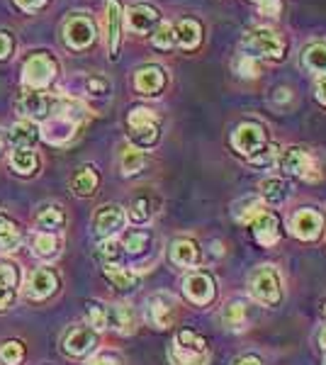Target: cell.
Returning <instances> with one entry per match:
<instances>
[{
  "label": "cell",
  "instance_id": "4fadbf2b",
  "mask_svg": "<svg viewBox=\"0 0 326 365\" xmlns=\"http://www.w3.org/2000/svg\"><path fill=\"white\" fill-rule=\"evenodd\" d=\"M183 287H185V295L190 302L195 304H210L212 299L217 295V287H215V280H212L210 273H203V270H195L185 278L183 282Z\"/></svg>",
  "mask_w": 326,
  "mask_h": 365
},
{
  "label": "cell",
  "instance_id": "44dd1931",
  "mask_svg": "<svg viewBox=\"0 0 326 365\" xmlns=\"http://www.w3.org/2000/svg\"><path fill=\"white\" fill-rule=\"evenodd\" d=\"M260 197L265 200L268 205H285L290 197V182L280 175H270V178H263L258 182Z\"/></svg>",
  "mask_w": 326,
  "mask_h": 365
},
{
  "label": "cell",
  "instance_id": "ffe728a7",
  "mask_svg": "<svg viewBox=\"0 0 326 365\" xmlns=\"http://www.w3.org/2000/svg\"><path fill=\"white\" fill-rule=\"evenodd\" d=\"M173 37H175L178 46L193 51V49H198L200 42H203V25H200L198 20L185 17V20H180L178 25H173Z\"/></svg>",
  "mask_w": 326,
  "mask_h": 365
},
{
  "label": "cell",
  "instance_id": "836d02e7",
  "mask_svg": "<svg viewBox=\"0 0 326 365\" xmlns=\"http://www.w3.org/2000/svg\"><path fill=\"white\" fill-rule=\"evenodd\" d=\"M236 207H239V210H236V220H239L241 225H253V222H256L263 212H268V210H265V205L260 202L258 197H246L244 202L236 205Z\"/></svg>",
  "mask_w": 326,
  "mask_h": 365
},
{
  "label": "cell",
  "instance_id": "277c9868",
  "mask_svg": "<svg viewBox=\"0 0 326 365\" xmlns=\"http://www.w3.org/2000/svg\"><path fill=\"white\" fill-rule=\"evenodd\" d=\"M277 166L285 170L287 175H300L302 180L317 182L322 178V170H319L314 156L305 146H287V149H282V154L277 156Z\"/></svg>",
  "mask_w": 326,
  "mask_h": 365
},
{
  "label": "cell",
  "instance_id": "f1b7e54d",
  "mask_svg": "<svg viewBox=\"0 0 326 365\" xmlns=\"http://www.w3.org/2000/svg\"><path fill=\"white\" fill-rule=\"evenodd\" d=\"M20 229L13 220L0 215V253H13L20 246Z\"/></svg>",
  "mask_w": 326,
  "mask_h": 365
},
{
  "label": "cell",
  "instance_id": "2e32d148",
  "mask_svg": "<svg viewBox=\"0 0 326 365\" xmlns=\"http://www.w3.org/2000/svg\"><path fill=\"white\" fill-rule=\"evenodd\" d=\"M56 287H58L56 275L51 273L49 268H37V270H32V275H29L25 282V295L29 299H34V302H39V299L54 295Z\"/></svg>",
  "mask_w": 326,
  "mask_h": 365
},
{
  "label": "cell",
  "instance_id": "681fc988",
  "mask_svg": "<svg viewBox=\"0 0 326 365\" xmlns=\"http://www.w3.org/2000/svg\"><path fill=\"white\" fill-rule=\"evenodd\" d=\"M10 51H13V39H10L8 32H0V61H5Z\"/></svg>",
  "mask_w": 326,
  "mask_h": 365
},
{
  "label": "cell",
  "instance_id": "7c38bea8",
  "mask_svg": "<svg viewBox=\"0 0 326 365\" xmlns=\"http://www.w3.org/2000/svg\"><path fill=\"white\" fill-rule=\"evenodd\" d=\"M76 129H78V122L61 113H54V117H49V120L41 125L39 137L44 141H49V144H66V141L73 139Z\"/></svg>",
  "mask_w": 326,
  "mask_h": 365
},
{
  "label": "cell",
  "instance_id": "cb8c5ba5",
  "mask_svg": "<svg viewBox=\"0 0 326 365\" xmlns=\"http://www.w3.org/2000/svg\"><path fill=\"white\" fill-rule=\"evenodd\" d=\"M10 141L15 144V149H32L39 141V127L32 120H20L10 127Z\"/></svg>",
  "mask_w": 326,
  "mask_h": 365
},
{
  "label": "cell",
  "instance_id": "f5cc1de1",
  "mask_svg": "<svg viewBox=\"0 0 326 365\" xmlns=\"http://www.w3.org/2000/svg\"><path fill=\"white\" fill-rule=\"evenodd\" d=\"M88 365H120L115 356H110V353H98V356H93Z\"/></svg>",
  "mask_w": 326,
  "mask_h": 365
},
{
  "label": "cell",
  "instance_id": "484cf974",
  "mask_svg": "<svg viewBox=\"0 0 326 365\" xmlns=\"http://www.w3.org/2000/svg\"><path fill=\"white\" fill-rule=\"evenodd\" d=\"M108 327L117 329L120 334L134 331V312L127 304H112L108 307Z\"/></svg>",
  "mask_w": 326,
  "mask_h": 365
},
{
  "label": "cell",
  "instance_id": "f35d334b",
  "mask_svg": "<svg viewBox=\"0 0 326 365\" xmlns=\"http://www.w3.org/2000/svg\"><path fill=\"white\" fill-rule=\"evenodd\" d=\"M234 73L239 76V78H258L260 68H258V58L253 56H246V54H239L234 58Z\"/></svg>",
  "mask_w": 326,
  "mask_h": 365
},
{
  "label": "cell",
  "instance_id": "db71d44e",
  "mask_svg": "<svg viewBox=\"0 0 326 365\" xmlns=\"http://www.w3.org/2000/svg\"><path fill=\"white\" fill-rule=\"evenodd\" d=\"M234 365H263V363H260L256 356H244V358H239Z\"/></svg>",
  "mask_w": 326,
  "mask_h": 365
},
{
  "label": "cell",
  "instance_id": "6f0895ef",
  "mask_svg": "<svg viewBox=\"0 0 326 365\" xmlns=\"http://www.w3.org/2000/svg\"><path fill=\"white\" fill-rule=\"evenodd\" d=\"M256 3H263V0H256Z\"/></svg>",
  "mask_w": 326,
  "mask_h": 365
},
{
  "label": "cell",
  "instance_id": "52a82bcc",
  "mask_svg": "<svg viewBox=\"0 0 326 365\" xmlns=\"http://www.w3.org/2000/svg\"><path fill=\"white\" fill-rule=\"evenodd\" d=\"M122 27H124V8L120 0H108L105 3V42H108L110 58L117 61L122 44Z\"/></svg>",
  "mask_w": 326,
  "mask_h": 365
},
{
  "label": "cell",
  "instance_id": "c3c4849f",
  "mask_svg": "<svg viewBox=\"0 0 326 365\" xmlns=\"http://www.w3.org/2000/svg\"><path fill=\"white\" fill-rule=\"evenodd\" d=\"M258 13L265 17H277L282 13V3L280 0H263V3H258Z\"/></svg>",
  "mask_w": 326,
  "mask_h": 365
},
{
  "label": "cell",
  "instance_id": "4316f807",
  "mask_svg": "<svg viewBox=\"0 0 326 365\" xmlns=\"http://www.w3.org/2000/svg\"><path fill=\"white\" fill-rule=\"evenodd\" d=\"M98 182H100V178H98L96 168L86 166L73 175V180H71V190H73L78 197H91L93 192H96Z\"/></svg>",
  "mask_w": 326,
  "mask_h": 365
},
{
  "label": "cell",
  "instance_id": "ba28073f",
  "mask_svg": "<svg viewBox=\"0 0 326 365\" xmlns=\"http://www.w3.org/2000/svg\"><path fill=\"white\" fill-rule=\"evenodd\" d=\"M63 39L76 51L88 49V46L96 42V25H93V20L88 15L68 17L66 25H63Z\"/></svg>",
  "mask_w": 326,
  "mask_h": 365
},
{
  "label": "cell",
  "instance_id": "680465c9",
  "mask_svg": "<svg viewBox=\"0 0 326 365\" xmlns=\"http://www.w3.org/2000/svg\"><path fill=\"white\" fill-rule=\"evenodd\" d=\"M324 312H326V302H324Z\"/></svg>",
  "mask_w": 326,
  "mask_h": 365
},
{
  "label": "cell",
  "instance_id": "603a6c76",
  "mask_svg": "<svg viewBox=\"0 0 326 365\" xmlns=\"http://www.w3.org/2000/svg\"><path fill=\"white\" fill-rule=\"evenodd\" d=\"M17 282H20L17 268L8 261H0V309H8L15 302Z\"/></svg>",
  "mask_w": 326,
  "mask_h": 365
},
{
  "label": "cell",
  "instance_id": "7a4b0ae2",
  "mask_svg": "<svg viewBox=\"0 0 326 365\" xmlns=\"http://www.w3.org/2000/svg\"><path fill=\"white\" fill-rule=\"evenodd\" d=\"M127 127H129L132 146L141 151L156 146L158 139H161V122H158L156 113L149 108H134L127 115Z\"/></svg>",
  "mask_w": 326,
  "mask_h": 365
},
{
  "label": "cell",
  "instance_id": "8fae6325",
  "mask_svg": "<svg viewBox=\"0 0 326 365\" xmlns=\"http://www.w3.org/2000/svg\"><path fill=\"white\" fill-rule=\"evenodd\" d=\"M124 20H127V27L136 34H151L153 29L161 25V13L158 8H153L149 3H136L124 13Z\"/></svg>",
  "mask_w": 326,
  "mask_h": 365
},
{
  "label": "cell",
  "instance_id": "8992f818",
  "mask_svg": "<svg viewBox=\"0 0 326 365\" xmlns=\"http://www.w3.org/2000/svg\"><path fill=\"white\" fill-rule=\"evenodd\" d=\"M56 76V61L46 54H34L25 61L22 68V83L29 91H44Z\"/></svg>",
  "mask_w": 326,
  "mask_h": 365
},
{
  "label": "cell",
  "instance_id": "ee69618b",
  "mask_svg": "<svg viewBox=\"0 0 326 365\" xmlns=\"http://www.w3.org/2000/svg\"><path fill=\"white\" fill-rule=\"evenodd\" d=\"M86 91H88V96H93V98H110L112 83L105 78V76H88Z\"/></svg>",
  "mask_w": 326,
  "mask_h": 365
},
{
  "label": "cell",
  "instance_id": "11a10c76",
  "mask_svg": "<svg viewBox=\"0 0 326 365\" xmlns=\"http://www.w3.org/2000/svg\"><path fill=\"white\" fill-rule=\"evenodd\" d=\"M319 344H322V349L326 351V327L322 329V334H319Z\"/></svg>",
  "mask_w": 326,
  "mask_h": 365
},
{
  "label": "cell",
  "instance_id": "30bf717a",
  "mask_svg": "<svg viewBox=\"0 0 326 365\" xmlns=\"http://www.w3.org/2000/svg\"><path fill=\"white\" fill-rule=\"evenodd\" d=\"M290 229H292V237L302 241H317L324 232V215L319 210L305 207L295 212L292 220H290Z\"/></svg>",
  "mask_w": 326,
  "mask_h": 365
},
{
  "label": "cell",
  "instance_id": "b9f144b4",
  "mask_svg": "<svg viewBox=\"0 0 326 365\" xmlns=\"http://www.w3.org/2000/svg\"><path fill=\"white\" fill-rule=\"evenodd\" d=\"M98 256L105 261V266H115L117 261H120V256H122V244L117 239H103V244L98 246Z\"/></svg>",
  "mask_w": 326,
  "mask_h": 365
},
{
  "label": "cell",
  "instance_id": "f6af8a7d",
  "mask_svg": "<svg viewBox=\"0 0 326 365\" xmlns=\"http://www.w3.org/2000/svg\"><path fill=\"white\" fill-rule=\"evenodd\" d=\"M88 327L93 329V331H103V329H108V307H103V304H88Z\"/></svg>",
  "mask_w": 326,
  "mask_h": 365
},
{
  "label": "cell",
  "instance_id": "5bb4252c",
  "mask_svg": "<svg viewBox=\"0 0 326 365\" xmlns=\"http://www.w3.org/2000/svg\"><path fill=\"white\" fill-rule=\"evenodd\" d=\"M124 222H127V212H124L120 205H103V207L96 212V217H93L96 234L103 239H108L112 234L120 232L124 227Z\"/></svg>",
  "mask_w": 326,
  "mask_h": 365
},
{
  "label": "cell",
  "instance_id": "d590c367",
  "mask_svg": "<svg viewBox=\"0 0 326 365\" xmlns=\"http://www.w3.org/2000/svg\"><path fill=\"white\" fill-rule=\"evenodd\" d=\"M151 44L161 51H168L175 46V37H173V25L170 22H161L156 29L151 32Z\"/></svg>",
  "mask_w": 326,
  "mask_h": 365
},
{
  "label": "cell",
  "instance_id": "9f6ffc18",
  "mask_svg": "<svg viewBox=\"0 0 326 365\" xmlns=\"http://www.w3.org/2000/svg\"><path fill=\"white\" fill-rule=\"evenodd\" d=\"M0 151H3V137H0Z\"/></svg>",
  "mask_w": 326,
  "mask_h": 365
},
{
  "label": "cell",
  "instance_id": "5b68a950",
  "mask_svg": "<svg viewBox=\"0 0 326 365\" xmlns=\"http://www.w3.org/2000/svg\"><path fill=\"white\" fill-rule=\"evenodd\" d=\"M231 146H234L236 154L251 158L253 154H258L260 149L265 146V127L260 122H253V120H246V122H239L231 132Z\"/></svg>",
  "mask_w": 326,
  "mask_h": 365
},
{
  "label": "cell",
  "instance_id": "1f68e13d",
  "mask_svg": "<svg viewBox=\"0 0 326 365\" xmlns=\"http://www.w3.org/2000/svg\"><path fill=\"white\" fill-rule=\"evenodd\" d=\"M146 163V156L141 149H136V146H124L122 149V156H120V168L124 175H134L139 173L141 168H144Z\"/></svg>",
  "mask_w": 326,
  "mask_h": 365
},
{
  "label": "cell",
  "instance_id": "d6a6232c",
  "mask_svg": "<svg viewBox=\"0 0 326 365\" xmlns=\"http://www.w3.org/2000/svg\"><path fill=\"white\" fill-rule=\"evenodd\" d=\"M170 363L173 365H207L210 361V353H200L190 349H180V346H170Z\"/></svg>",
  "mask_w": 326,
  "mask_h": 365
},
{
  "label": "cell",
  "instance_id": "f546056e",
  "mask_svg": "<svg viewBox=\"0 0 326 365\" xmlns=\"http://www.w3.org/2000/svg\"><path fill=\"white\" fill-rule=\"evenodd\" d=\"M10 168L17 175H32L37 170V154L32 149H15L10 154Z\"/></svg>",
  "mask_w": 326,
  "mask_h": 365
},
{
  "label": "cell",
  "instance_id": "7dc6e473",
  "mask_svg": "<svg viewBox=\"0 0 326 365\" xmlns=\"http://www.w3.org/2000/svg\"><path fill=\"white\" fill-rule=\"evenodd\" d=\"M270 103L280 110H287V108H292V103H295V93L290 91L287 86H277L270 96Z\"/></svg>",
  "mask_w": 326,
  "mask_h": 365
},
{
  "label": "cell",
  "instance_id": "7402d4cb",
  "mask_svg": "<svg viewBox=\"0 0 326 365\" xmlns=\"http://www.w3.org/2000/svg\"><path fill=\"white\" fill-rule=\"evenodd\" d=\"M168 256H170V263H173V266L193 268L195 263H198V258H200V249H198V244H195L193 239H178V241L170 244Z\"/></svg>",
  "mask_w": 326,
  "mask_h": 365
},
{
  "label": "cell",
  "instance_id": "d6986e66",
  "mask_svg": "<svg viewBox=\"0 0 326 365\" xmlns=\"http://www.w3.org/2000/svg\"><path fill=\"white\" fill-rule=\"evenodd\" d=\"M251 229L260 246H275L277 239H280V220L272 212H263L251 225Z\"/></svg>",
  "mask_w": 326,
  "mask_h": 365
},
{
  "label": "cell",
  "instance_id": "3957f363",
  "mask_svg": "<svg viewBox=\"0 0 326 365\" xmlns=\"http://www.w3.org/2000/svg\"><path fill=\"white\" fill-rule=\"evenodd\" d=\"M248 287H251L253 299L260 304H265V307H275V304H280L282 280H280V273H277L275 266H258L251 273Z\"/></svg>",
  "mask_w": 326,
  "mask_h": 365
},
{
  "label": "cell",
  "instance_id": "816d5d0a",
  "mask_svg": "<svg viewBox=\"0 0 326 365\" xmlns=\"http://www.w3.org/2000/svg\"><path fill=\"white\" fill-rule=\"evenodd\" d=\"M314 98L326 108V76H319L317 83H314Z\"/></svg>",
  "mask_w": 326,
  "mask_h": 365
},
{
  "label": "cell",
  "instance_id": "74e56055",
  "mask_svg": "<svg viewBox=\"0 0 326 365\" xmlns=\"http://www.w3.org/2000/svg\"><path fill=\"white\" fill-rule=\"evenodd\" d=\"M173 344L180 346V349H190V351L207 353V341L200 336V334H195L193 329H183V331H178V336H175Z\"/></svg>",
  "mask_w": 326,
  "mask_h": 365
},
{
  "label": "cell",
  "instance_id": "e575fe53",
  "mask_svg": "<svg viewBox=\"0 0 326 365\" xmlns=\"http://www.w3.org/2000/svg\"><path fill=\"white\" fill-rule=\"evenodd\" d=\"M63 222H66V215H63V210L56 207V205H49V207H44L37 215V225L41 229H61Z\"/></svg>",
  "mask_w": 326,
  "mask_h": 365
},
{
  "label": "cell",
  "instance_id": "9a60e30c",
  "mask_svg": "<svg viewBox=\"0 0 326 365\" xmlns=\"http://www.w3.org/2000/svg\"><path fill=\"white\" fill-rule=\"evenodd\" d=\"M163 86H165V71L161 66H156V63H146V66H141L134 73V91L139 96L146 98L158 96L163 91Z\"/></svg>",
  "mask_w": 326,
  "mask_h": 365
},
{
  "label": "cell",
  "instance_id": "60d3db41",
  "mask_svg": "<svg viewBox=\"0 0 326 365\" xmlns=\"http://www.w3.org/2000/svg\"><path fill=\"white\" fill-rule=\"evenodd\" d=\"M22 358H25V346L22 341H5L0 346V361L5 365H20Z\"/></svg>",
  "mask_w": 326,
  "mask_h": 365
},
{
  "label": "cell",
  "instance_id": "6da1fadb",
  "mask_svg": "<svg viewBox=\"0 0 326 365\" xmlns=\"http://www.w3.org/2000/svg\"><path fill=\"white\" fill-rule=\"evenodd\" d=\"M241 54L277 61V58L285 56V39L280 37V32L270 27H253L241 39Z\"/></svg>",
  "mask_w": 326,
  "mask_h": 365
},
{
  "label": "cell",
  "instance_id": "d4e9b609",
  "mask_svg": "<svg viewBox=\"0 0 326 365\" xmlns=\"http://www.w3.org/2000/svg\"><path fill=\"white\" fill-rule=\"evenodd\" d=\"M32 251H34V256L44 258V261H51V258H56L58 253H61V239L51 232H39V234H34V239H32Z\"/></svg>",
  "mask_w": 326,
  "mask_h": 365
},
{
  "label": "cell",
  "instance_id": "bcb514c9",
  "mask_svg": "<svg viewBox=\"0 0 326 365\" xmlns=\"http://www.w3.org/2000/svg\"><path fill=\"white\" fill-rule=\"evenodd\" d=\"M224 319L231 329H244V319H246V304L244 302H231L227 312H224Z\"/></svg>",
  "mask_w": 326,
  "mask_h": 365
},
{
  "label": "cell",
  "instance_id": "f907efd6",
  "mask_svg": "<svg viewBox=\"0 0 326 365\" xmlns=\"http://www.w3.org/2000/svg\"><path fill=\"white\" fill-rule=\"evenodd\" d=\"M15 5H17L20 10H25V13H34V10L44 8L46 0H15Z\"/></svg>",
  "mask_w": 326,
  "mask_h": 365
},
{
  "label": "cell",
  "instance_id": "8d00e7d4",
  "mask_svg": "<svg viewBox=\"0 0 326 365\" xmlns=\"http://www.w3.org/2000/svg\"><path fill=\"white\" fill-rule=\"evenodd\" d=\"M280 146L277 144H265L263 149L258 151V154H253L251 158H248V166L253 168H268L272 166V163H277V156H280Z\"/></svg>",
  "mask_w": 326,
  "mask_h": 365
},
{
  "label": "cell",
  "instance_id": "9c48e42d",
  "mask_svg": "<svg viewBox=\"0 0 326 365\" xmlns=\"http://www.w3.org/2000/svg\"><path fill=\"white\" fill-rule=\"evenodd\" d=\"M146 317L156 329L173 327L178 319V299L168 292H158V295L149 297L146 302Z\"/></svg>",
  "mask_w": 326,
  "mask_h": 365
},
{
  "label": "cell",
  "instance_id": "7bdbcfd3",
  "mask_svg": "<svg viewBox=\"0 0 326 365\" xmlns=\"http://www.w3.org/2000/svg\"><path fill=\"white\" fill-rule=\"evenodd\" d=\"M151 244V237L146 232H129L127 237H124V249H127V253H144L146 249H149Z\"/></svg>",
  "mask_w": 326,
  "mask_h": 365
},
{
  "label": "cell",
  "instance_id": "ab89813d",
  "mask_svg": "<svg viewBox=\"0 0 326 365\" xmlns=\"http://www.w3.org/2000/svg\"><path fill=\"white\" fill-rule=\"evenodd\" d=\"M151 215H153L151 200L146 197V195L134 197L132 207H129V220H132L134 225H144V222H149V220H151Z\"/></svg>",
  "mask_w": 326,
  "mask_h": 365
},
{
  "label": "cell",
  "instance_id": "83f0119b",
  "mask_svg": "<svg viewBox=\"0 0 326 365\" xmlns=\"http://www.w3.org/2000/svg\"><path fill=\"white\" fill-rule=\"evenodd\" d=\"M105 278L115 287H120V290H134L139 285V273L122 266H105Z\"/></svg>",
  "mask_w": 326,
  "mask_h": 365
},
{
  "label": "cell",
  "instance_id": "ac0fdd59",
  "mask_svg": "<svg viewBox=\"0 0 326 365\" xmlns=\"http://www.w3.org/2000/svg\"><path fill=\"white\" fill-rule=\"evenodd\" d=\"M20 108L32 122L34 120H46L51 113V108H54V98H49L41 91H27L25 96H22Z\"/></svg>",
  "mask_w": 326,
  "mask_h": 365
},
{
  "label": "cell",
  "instance_id": "4dcf8cb0",
  "mask_svg": "<svg viewBox=\"0 0 326 365\" xmlns=\"http://www.w3.org/2000/svg\"><path fill=\"white\" fill-rule=\"evenodd\" d=\"M305 66L319 76H326V42H312L305 49Z\"/></svg>",
  "mask_w": 326,
  "mask_h": 365
},
{
  "label": "cell",
  "instance_id": "e0dca14e",
  "mask_svg": "<svg viewBox=\"0 0 326 365\" xmlns=\"http://www.w3.org/2000/svg\"><path fill=\"white\" fill-rule=\"evenodd\" d=\"M96 346H98V331H93L91 327L71 329L66 334V339H63V349H66L68 356H73V358L88 356Z\"/></svg>",
  "mask_w": 326,
  "mask_h": 365
}]
</instances>
